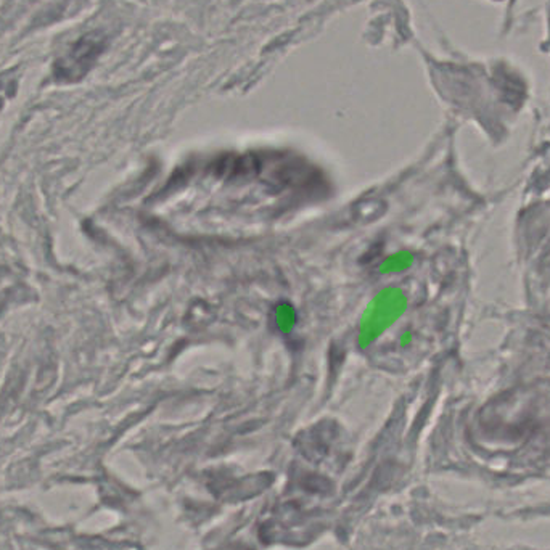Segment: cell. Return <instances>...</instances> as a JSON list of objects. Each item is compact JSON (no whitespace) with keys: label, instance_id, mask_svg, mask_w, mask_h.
Masks as SVG:
<instances>
[{"label":"cell","instance_id":"cell-3","mask_svg":"<svg viewBox=\"0 0 550 550\" xmlns=\"http://www.w3.org/2000/svg\"><path fill=\"white\" fill-rule=\"evenodd\" d=\"M15 87V84L12 82V78L5 76V78H0V106H2V100L5 94H10V89Z\"/></svg>","mask_w":550,"mask_h":550},{"label":"cell","instance_id":"cell-4","mask_svg":"<svg viewBox=\"0 0 550 550\" xmlns=\"http://www.w3.org/2000/svg\"><path fill=\"white\" fill-rule=\"evenodd\" d=\"M410 340H412V335H410V332H407L406 335L402 336V341H401V343H402V346H404V345H409Z\"/></svg>","mask_w":550,"mask_h":550},{"label":"cell","instance_id":"cell-1","mask_svg":"<svg viewBox=\"0 0 550 550\" xmlns=\"http://www.w3.org/2000/svg\"><path fill=\"white\" fill-rule=\"evenodd\" d=\"M105 49V37L100 33H90L81 37L61 58L55 61L53 76L61 82H74L86 76Z\"/></svg>","mask_w":550,"mask_h":550},{"label":"cell","instance_id":"cell-2","mask_svg":"<svg viewBox=\"0 0 550 550\" xmlns=\"http://www.w3.org/2000/svg\"><path fill=\"white\" fill-rule=\"evenodd\" d=\"M277 317H279V325H280L282 330L288 332L290 328H292L293 322H295V316H293V312L290 311L288 306H282V308L279 309Z\"/></svg>","mask_w":550,"mask_h":550}]
</instances>
